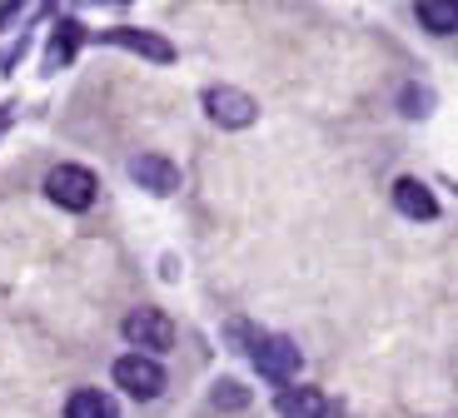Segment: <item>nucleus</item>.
<instances>
[{"mask_svg": "<svg viewBox=\"0 0 458 418\" xmlns=\"http://www.w3.org/2000/svg\"><path fill=\"white\" fill-rule=\"evenodd\" d=\"M244 349H250L254 369H259L269 384H289V379L299 373V363H304L284 334H254V344H244Z\"/></svg>", "mask_w": 458, "mask_h": 418, "instance_id": "obj_1", "label": "nucleus"}, {"mask_svg": "<svg viewBox=\"0 0 458 418\" xmlns=\"http://www.w3.org/2000/svg\"><path fill=\"white\" fill-rule=\"evenodd\" d=\"M95 175L85 170V165H55V170L46 175V194L60 204V209H90L95 204Z\"/></svg>", "mask_w": 458, "mask_h": 418, "instance_id": "obj_2", "label": "nucleus"}, {"mask_svg": "<svg viewBox=\"0 0 458 418\" xmlns=\"http://www.w3.org/2000/svg\"><path fill=\"white\" fill-rule=\"evenodd\" d=\"M125 339L149 359V354L174 349V324H170V314H160V309H135V314L125 319Z\"/></svg>", "mask_w": 458, "mask_h": 418, "instance_id": "obj_3", "label": "nucleus"}, {"mask_svg": "<svg viewBox=\"0 0 458 418\" xmlns=\"http://www.w3.org/2000/svg\"><path fill=\"white\" fill-rule=\"evenodd\" d=\"M205 115L219 124V130H244V124H254L259 105H254L244 90H234V85H215V90H205Z\"/></svg>", "mask_w": 458, "mask_h": 418, "instance_id": "obj_4", "label": "nucleus"}, {"mask_svg": "<svg viewBox=\"0 0 458 418\" xmlns=\"http://www.w3.org/2000/svg\"><path fill=\"white\" fill-rule=\"evenodd\" d=\"M114 384L130 398H155L165 394V369L155 359H145V354H125V359H114Z\"/></svg>", "mask_w": 458, "mask_h": 418, "instance_id": "obj_5", "label": "nucleus"}, {"mask_svg": "<svg viewBox=\"0 0 458 418\" xmlns=\"http://www.w3.org/2000/svg\"><path fill=\"white\" fill-rule=\"evenodd\" d=\"M394 209H399V215H409V219H419V225L438 219V200H434V190H428L424 180H413V175L394 180Z\"/></svg>", "mask_w": 458, "mask_h": 418, "instance_id": "obj_6", "label": "nucleus"}, {"mask_svg": "<svg viewBox=\"0 0 458 418\" xmlns=\"http://www.w3.org/2000/svg\"><path fill=\"white\" fill-rule=\"evenodd\" d=\"M130 175H135L140 190L160 194V200L180 190V170H174V165H170L165 155H135V159H130Z\"/></svg>", "mask_w": 458, "mask_h": 418, "instance_id": "obj_7", "label": "nucleus"}, {"mask_svg": "<svg viewBox=\"0 0 458 418\" xmlns=\"http://www.w3.org/2000/svg\"><path fill=\"white\" fill-rule=\"evenodd\" d=\"M275 408H279V418H324L329 414V404H324V394L314 384H284L275 394Z\"/></svg>", "mask_w": 458, "mask_h": 418, "instance_id": "obj_8", "label": "nucleus"}, {"mask_svg": "<svg viewBox=\"0 0 458 418\" xmlns=\"http://www.w3.org/2000/svg\"><path fill=\"white\" fill-rule=\"evenodd\" d=\"M100 46H125V50H140L145 60H155V65H170L174 60V46L165 40V35H145V30H105Z\"/></svg>", "mask_w": 458, "mask_h": 418, "instance_id": "obj_9", "label": "nucleus"}, {"mask_svg": "<svg viewBox=\"0 0 458 418\" xmlns=\"http://www.w3.org/2000/svg\"><path fill=\"white\" fill-rule=\"evenodd\" d=\"M81 40H85L81 21H60V25H55V35H50V46H46V70H65V65H70V55L81 50Z\"/></svg>", "mask_w": 458, "mask_h": 418, "instance_id": "obj_10", "label": "nucleus"}, {"mask_svg": "<svg viewBox=\"0 0 458 418\" xmlns=\"http://www.w3.org/2000/svg\"><path fill=\"white\" fill-rule=\"evenodd\" d=\"M65 418H120V408H114V398L100 394V388H75V394L65 398Z\"/></svg>", "mask_w": 458, "mask_h": 418, "instance_id": "obj_11", "label": "nucleus"}, {"mask_svg": "<svg viewBox=\"0 0 458 418\" xmlns=\"http://www.w3.org/2000/svg\"><path fill=\"white\" fill-rule=\"evenodd\" d=\"M413 15H419L424 30H434V35H454V25H458V11H454V5H444V0H424Z\"/></svg>", "mask_w": 458, "mask_h": 418, "instance_id": "obj_12", "label": "nucleus"}, {"mask_svg": "<svg viewBox=\"0 0 458 418\" xmlns=\"http://www.w3.org/2000/svg\"><path fill=\"white\" fill-rule=\"evenodd\" d=\"M215 404H219V408H244V404H250V388L234 384V379H225V384L215 388Z\"/></svg>", "mask_w": 458, "mask_h": 418, "instance_id": "obj_13", "label": "nucleus"}, {"mask_svg": "<svg viewBox=\"0 0 458 418\" xmlns=\"http://www.w3.org/2000/svg\"><path fill=\"white\" fill-rule=\"evenodd\" d=\"M403 110H409V115H424V110H428V95H424V90H409V105H403Z\"/></svg>", "mask_w": 458, "mask_h": 418, "instance_id": "obj_14", "label": "nucleus"}, {"mask_svg": "<svg viewBox=\"0 0 458 418\" xmlns=\"http://www.w3.org/2000/svg\"><path fill=\"white\" fill-rule=\"evenodd\" d=\"M5 124H11V115H5V110H0V130H5Z\"/></svg>", "mask_w": 458, "mask_h": 418, "instance_id": "obj_15", "label": "nucleus"}]
</instances>
